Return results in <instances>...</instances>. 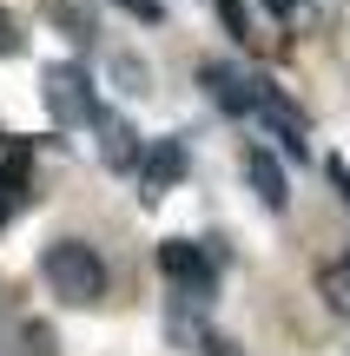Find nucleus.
I'll return each mask as SVG.
<instances>
[{
  "instance_id": "1",
  "label": "nucleus",
  "mask_w": 350,
  "mask_h": 356,
  "mask_svg": "<svg viewBox=\"0 0 350 356\" xmlns=\"http://www.w3.org/2000/svg\"><path fill=\"white\" fill-rule=\"evenodd\" d=\"M40 277H47V291L60 297V304H73V310H93L106 297V264H100V251H93L86 238L47 244V251H40Z\"/></svg>"
},
{
  "instance_id": "2",
  "label": "nucleus",
  "mask_w": 350,
  "mask_h": 356,
  "mask_svg": "<svg viewBox=\"0 0 350 356\" xmlns=\"http://www.w3.org/2000/svg\"><path fill=\"white\" fill-rule=\"evenodd\" d=\"M40 99H47L53 126H100V113H106L93 79H86V66H73V60H53L40 73Z\"/></svg>"
},
{
  "instance_id": "3",
  "label": "nucleus",
  "mask_w": 350,
  "mask_h": 356,
  "mask_svg": "<svg viewBox=\"0 0 350 356\" xmlns=\"http://www.w3.org/2000/svg\"><path fill=\"white\" fill-rule=\"evenodd\" d=\"M198 86H205L212 106H225V113H258L264 79L245 73V66H232V60H205V66H198Z\"/></svg>"
},
{
  "instance_id": "4",
  "label": "nucleus",
  "mask_w": 350,
  "mask_h": 356,
  "mask_svg": "<svg viewBox=\"0 0 350 356\" xmlns=\"http://www.w3.org/2000/svg\"><path fill=\"white\" fill-rule=\"evenodd\" d=\"M258 126L278 139V152L311 159V119H304V113H298V106H291L278 86H264V92H258Z\"/></svg>"
},
{
  "instance_id": "5",
  "label": "nucleus",
  "mask_w": 350,
  "mask_h": 356,
  "mask_svg": "<svg viewBox=\"0 0 350 356\" xmlns=\"http://www.w3.org/2000/svg\"><path fill=\"white\" fill-rule=\"evenodd\" d=\"M159 270H166V277L179 284V297H192V304H205V297H212V257L198 251V244L166 238V244H159Z\"/></svg>"
},
{
  "instance_id": "6",
  "label": "nucleus",
  "mask_w": 350,
  "mask_h": 356,
  "mask_svg": "<svg viewBox=\"0 0 350 356\" xmlns=\"http://www.w3.org/2000/svg\"><path fill=\"white\" fill-rule=\"evenodd\" d=\"M179 178H185V145H179V139H152V145H145V159H139L145 198H166Z\"/></svg>"
},
{
  "instance_id": "7",
  "label": "nucleus",
  "mask_w": 350,
  "mask_h": 356,
  "mask_svg": "<svg viewBox=\"0 0 350 356\" xmlns=\"http://www.w3.org/2000/svg\"><path fill=\"white\" fill-rule=\"evenodd\" d=\"M245 178H251V191L264 198V211H285V204H291V191H285V165H278V152L251 145V152H245Z\"/></svg>"
},
{
  "instance_id": "8",
  "label": "nucleus",
  "mask_w": 350,
  "mask_h": 356,
  "mask_svg": "<svg viewBox=\"0 0 350 356\" xmlns=\"http://www.w3.org/2000/svg\"><path fill=\"white\" fill-rule=\"evenodd\" d=\"M93 132H100V159L113 172H132V165H139V132H132L119 113H100V126H93Z\"/></svg>"
},
{
  "instance_id": "9",
  "label": "nucleus",
  "mask_w": 350,
  "mask_h": 356,
  "mask_svg": "<svg viewBox=\"0 0 350 356\" xmlns=\"http://www.w3.org/2000/svg\"><path fill=\"white\" fill-rule=\"evenodd\" d=\"M20 198H26V145H13V152L0 159V225L20 211Z\"/></svg>"
},
{
  "instance_id": "10",
  "label": "nucleus",
  "mask_w": 350,
  "mask_h": 356,
  "mask_svg": "<svg viewBox=\"0 0 350 356\" xmlns=\"http://www.w3.org/2000/svg\"><path fill=\"white\" fill-rule=\"evenodd\" d=\"M317 291H324V304L337 310V317H350V257H344V264H324Z\"/></svg>"
},
{
  "instance_id": "11",
  "label": "nucleus",
  "mask_w": 350,
  "mask_h": 356,
  "mask_svg": "<svg viewBox=\"0 0 350 356\" xmlns=\"http://www.w3.org/2000/svg\"><path fill=\"white\" fill-rule=\"evenodd\" d=\"M26 47V33H20V20H13L7 7H0V60H13V53Z\"/></svg>"
},
{
  "instance_id": "12",
  "label": "nucleus",
  "mask_w": 350,
  "mask_h": 356,
  "mask_svg": "<svg viewBox=\"0 0 350 356\" xmlns=\"http://www.w3.org/2000/svg\"><path fill=\"white\" fill-rule=\"evenodd\" d=\"M119 13H132V20H145V26H159L166 20V7H159V0H113Z\"/></svg>"
},
{
  "instance_id": "13",
  "label": "nucleus",
  "mask_w": 350,
  "mask_h": 356,
  "mask_svg": "<svg viewBox=\"0 0 350 356\" xmlns=\"http://www.w3.org/2000/svg\"><path fill=\"white\" fill-rule=\"evenodd\" d=\"M198 356H238L232 337H198Z\"/></svg>"
},
{
  "instance_id": "14",
  "label": "nucleus",
  "mask_w": 350,
  "mask_h": 356,
  "mask_svg": "<svg viewBox=\"0 0 350 356\" xmlns=\"http://www.w3.org/2000/svg\"><path fill=\"white\" fill-rule=\"evenodd\" d=\"M324 172H331V185H337V198L350 204V165H344V159H331V165H324Z\"/></svg>"
},
{
  "instance_id": "15",
  "label": "nucleus",
  "mask_w": 350,
  "mask_h": 356,
  "mask_svg": "<svg viewBox=\"0 0 350 356\" xmlns=\"http://www.w3.org/2000/svg\"><path fill=\"white\" fill-rule=\"evenodd\" d=\"M258 7H264V13H278V20H291V13H298L304 0H258Z\"/></svg>"
}]
</instances>
